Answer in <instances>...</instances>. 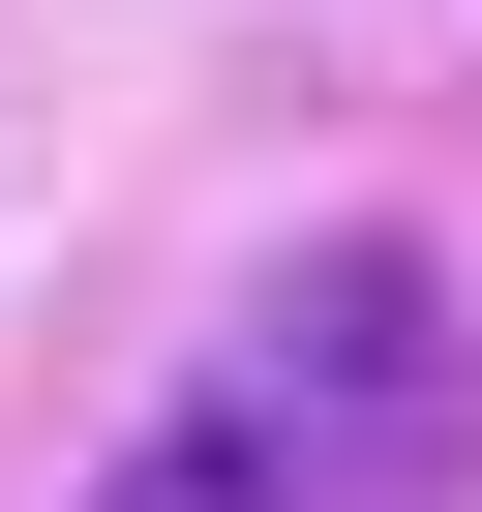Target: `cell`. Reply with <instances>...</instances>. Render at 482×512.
<instances>
[{
	"mask_svg": "<svg viewBox=\"0 0 482 512\" xmlns=\"http://www.w3.org/2000/svg\"><path fill=\"white\" fill-rule=\"evenodd\" d=\"M181 422L241 452V512H452L482 482V332H452L422 241H302V272L181 362Z\"/></svg>",
	"mask_w": 482,
	"mask_h": 512,
	"instance_id": "6da1fadb",
	"label": "cell"
},
{
	"mask_svg": "<svg viewBox=\"0 0 482 512\" xmlns=\"http://www.w3.org/2000/svg\"><path fill=\"white\" fill-rule=\"evenodd\" d=\"M91 512H241V452H211V422H151V452H121Z\"/></svg>",
	"mask_w": 482,
	"mask_h": 512,
	"instance_id": "7a4b0ae2",
	"label": "cell"
}]
</instances>
